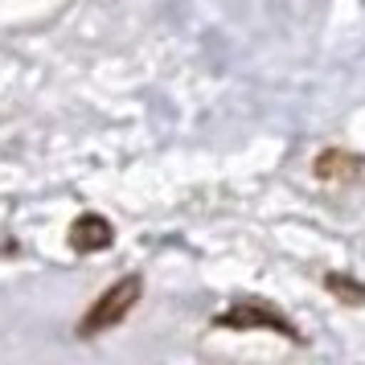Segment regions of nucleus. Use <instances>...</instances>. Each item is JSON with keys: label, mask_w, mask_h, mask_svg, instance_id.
<instances>
[{"label": "nucleus", "mask_w": 365, "mask_h": 365, "mask_svg": "<svg viewBox=\"0 0 365 365\" xmlns=\"http://www.w3.org/2000/svg\"><path fill=\"white\" fill-rule=\"evenodd\" d=\"M324 292L336 296V304H345V308H365V283L345 275V271H329L324 275Z\"/></svg>", "instance_id": "39448f33"}, {"label": "nucleus", "mask_w": 365, "mask_h": 365, "mask_svg": "<svg viewBox=\"0 0 365 365\" xmlns=\"http://www.w3.org/2000/svg\"><path fill=\"white\" fill-rule=\"evenodd\" d=\"M217 329H234V332H250V329H267V332H279L283 341H292V345H304L308 336L296 329V320L287 312H279L271 299H259V296H242L234 299L226 312L214 316Z\"/></svg>", "instance_id": "f257e3e1"}, {"label": "nucleus", "mask_w": 365, "mask_h": 365, "mask_svg": "<svg viewBox=\"0 0 365 365\" xmlns=\"http://www.w3.org/2000/svg\"><path fill=\"white\" fill-rule=\"evenodd\" d=\"M66 238H70V250L74 255H99V250L115 247V226L103 214H78Z\"/></svg>", "instance_id": "20e7f679"}, {"label": "nucleus", "mask_w": 365, "mask_h": 365, "mask_svg": "<svg viewBox=\"0 0 365 365\" xmlns=\"http://www.w3.org/2000/svg\"><path fill=\"white\" fill-rule=\"evenodd\" d=\"M312 173L324 185H365V156L345 148H324L312 160Z\"/></svg>", "instance_id": "7ed1b4c3"}, {"label": "nucleus", "mask_w": 365, "mask_h": 365, "mask_svg": "<svg viewBox=\"0 0 365 365\" xmlns=\"http://www.w3.org/2000/svg\"><path fill=\"white\" fill-rule=\"evenodd\" d=\"M140 296H144V279H140V275L115 279L91 308H86V316L78 320V336H99V332H111L115 324H123V320L135 312Z\"/></svg>", "instance_id": "f03ea898"}]
</instances>
